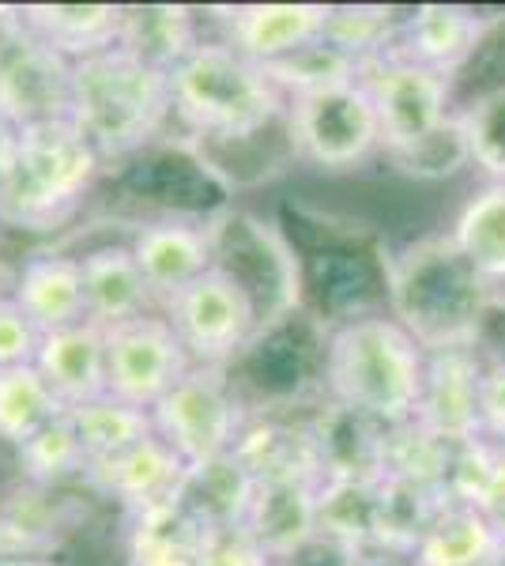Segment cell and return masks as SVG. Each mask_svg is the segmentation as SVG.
Returning <instances> with one entry per match:
<instances>
[{
	"mask_svg": "<svg viewBox=\"0 0 505 566\" xmlns=\"http://www.w3.org/2000/svg\"><path fill=\"white\" fill-rule=\"evenodd\" d=\"M494 27L491 15H480L461 4H419L408 8L397 39L385 50V57H400L411 65L434 69L449 80H461L464 69L475 61L486 31Z\"/></svg>",
	"mask_w": 505,
	"mask_h": 566,
	"instance_id": "14",
	"label": "cell"
},
{
	"mask_svg": "<svg viewBox=\"0 0 505 566\" xmlns=\"http://www.w3.org/2000/svg\"><path fill=\"white\" fill-rule=\"evenodd\" d=\"M480 427L483 438L505 446V363H486L480 381Z\"/></svg>",
	"mask_w": 505,
	"mask_h": 566,
	"instance_id": "42",
	"label": "cell"
},
{
	"mask_svg": "<svg viewBox=\"0 0 505 566\" xmlns=\"http://www.w3.org/2000/svg\"><path fill=\"white\" fill-rule=\"evenodd\" d=\"M449 239L494 287H505V181H486L464 200Z\"/></svg>",
	"mask_w": 505,
	"mask_h": 566,
	"instance_id": "30",
	"label": "cell"
},
{
	"mask_svg": "<svg viewBox=\"0 0 505 566\" xmlns=\"http://www.w3.org/2000/svg\"><path fill=\"white\" fill-rule=\"evenodd\" d=\"M69 114L72 61L27 31L15 8H0V117L23 133Z\"/></svg>",
	"mask_w": 505,
	"mask_h": 566,
	"instance_id": "9",
	"label": "cell"
},
{
	"mask_svg": "<svg viewBox=\"0 0 505 566\" xmlns=\"http://www.w3.org/2000/svg\"><path fill=\"white\" fill-rule=\"evenodd\" d=\"M69 416H72V427H76V434H80V446H84L87 464L117 458V453H125L128 446H136L148 434H155L151 412L125 405V400L109 397V392L98 400H91V405L72 408Z\"/></svg>",
	"mask_w": 505,
	"mask_h": 566,
	"instance_id": "33",
	"label": "cell"
},
{
	"mask_svg": "<svg viewBox=\"0 0 505 566\" xmlns=\"http://www.w3.org/2000/svg\"><path fill=\"white\" fill-rule=\"evenodd\" d=\"M234 453L253 472V480H272V476L320 480V458H317L314 431H309V412L298 416L295 408L253 412L242 438H238Z\"/></svg>",
	"mask_w": 505,
	"mask_h": 566,
	"instance_id": "23",
	"label": "cell"
},
{
	"mask_svg": "<svg viewBox=\"0 0 505 566\" xmlns=\"http://www.w3.org/2000/svg\"><path fill=\"white\" fill-rule=\"evenodd\" d=\"M381 163L392 175H400L408 181H449L461 175V170H467L472 159H467L464 125H461V117H456V109L430 136H422L411 148L381 155Z\"/></svg>",
	"mask_w": 505,
	"mask_h": 566,
	"instance_id": "37",
	"label": "cell"
},
{
	"mask_svg": "<svg viewBox=\"0 0 505 566\" xmlns=\"http://www.w3.org/2000/svg\"><path fill=\"white\" fill-rule=\"evenodd\" d=\"M128 250H133L136 264H140L159 310L211 269L208 223L197 216L144 219L133 231V239H128Z\"/></svg>",
	"mask_w": 505,
	"mask_h": 566,
	"instance_id": "15",
	"label": "cell"
},
{
	"mask_svg": "<svg viewBox=\"0 0 505 566\" xmlns=\"http://www.w3.org/2000/svg\"><path fill=\"white\" fill-rule=\"evenodd\" d=\"M486 566H505V541L494 547V555H491V563H486Z\"/></svg>",
	"mask_w": 505,
	"mask_h": 566,
	"instance_id": "46",
	"label": "cell"
},
{
	"mask_svg": "<svg viewBox=\"0 0 505 566\" xmlns=\"http://www.w3.org/2000/svg\"><path fill=\"white\" fill-rule=\"evenodd\" d=\"M283 140L291 159L320 175H351L381 159V125L362 80L317 95L287 98Z\"/></svg>",
	"mask_w": 505,
	"mask_h": 566,
	"instance_id": "7",
	"label": "cell"
},
{
	"mask_svg": "<svg viewBox=\"0 0 505 566\" xmlns=\"http://www.w3.org/2000/svg\"><path fill=\"white\" fill-rule=\"evenodd\" d=\"M449 506V495L438 483H419L403 476H381L378 506H374V547L389 559L411 563L422 536Z\"/></svg>",
	"mask_w": 505,
	"mask_h": 566,
	"instance_id": "25",
	"label": "cell"
},
{
	"mask_svg": "<svg viewBox=\"0 0 505 566\" xmlns=\"http://www.w3.org/2000/svg\"><path fill=\"white\" fill-rule=\"evenodd\" d=\"M264 76L272 80L283 98H302L317 95V91L355 84L362 76V65L355 57H347L344 50H336L333 42L317 39L306 50L291 53V57L275 61V65H264Z\"/></svg>",
	"mask_w": 505,
	"mask_h": 566,
	"instance_id": "36",
	"label": "cell"
},
{
	"mask_svg": "<svg viewBox=\"0 0 505 566\" xmlns=\"http://www.w3.org/2000/svg\"><path fill=\"white\" fill-rule=\"evenodd\" d=\"M76 258L80 272H84V303L91 325H98L106 333V328L136 322V317L159 314V303H155L128 242H106L76 253Z\"/></svg>",
	"mask_w": 505,
	"mask_h": 566,
	"instance_id": "19",
	"label": "cell"
},
{
	"mask_svg": "<svg viewBox=\"0 0 505 566\" xmlns=\"http://www.w3.org/2000/svg\"><path fill=\"white\" fill-rule=\"evenodd\" d=\"M42 348V328L23 314L8 291H0V370L31 367Z\"/></svg>",
	"mask_w": 505,
	"mask_h": 566,
	"instance_id": "41",
	"label": "cell"
},
{
	"mask_svg": "<svg viewBox=\"0 0 505 566\" xmlns=\"http://www.w3.org/2000/svg\"><path fill=\"white\" fill-rule=\"evenodd\" d=\"M15 12L27 31L39 34L72 65L122 42L125 4H20Z\"/></svg>",
	"mask_w": 505,
	"mask_h": 566,
	"instance_id": "27",
	"label": "cell"
},
{
	"mask_svg": "<svg viewBox=\"0 0 505 566\" xmlns=\"http://www.w3.org/2000/svg\"><path fill=\"white\" fill-rule=\"evenodd\" d=\"M106 163L72 122L20 133V151L0 178V231L53 234L84 208Z\"/></svg>",
	"mask_w": 505,
	"mask_h": 566,
	"instance_id": "5",
	"label": "cell"
},
{
	"mask_svg": "<svg viewBox=\"0 0 505 566\" xmlns=\"http://www.w3.org/2000/svg\"><path fill=\"white\" fill-rule=\"evenodd\" d=\"M502 541L475 506L449 502L408 566H486Z\"/></svg>",
	"mask_w": 505,
	"mask_h": 566,
	"instance_id": "31",
	"label": "cell"
},
{
	"mask_svg": "<svg viewBox=\"0 0 505 566\" xmlns=\"http://www.w3.org/2000/svg\"><path fill=\"white\" fill-rule=\"evenodd\" d=\"M76 528L61 488L23 483L0 499V555L12 559H45Z\"/></svg>",
	"mask_w": 505,
	"mask_h": 566,
	"instance_id": "26",
	"label": "cell"
},
{
	"mask_svg": "<svg viewBox=\"0 0 505 566\" xmlns=\"http://www.w3.org/2000/svg\"><path fill=\"white\" fill-rule=\"evenodd\" d=\"M385 314L427 355L475 348L494 287L445 234H422L381 250Z\"/></svg>",
	"mask_w": 505,
	"mask_h": 566,
	"instance_id": "1",
	"label": "cell"
},
{
	"mask_svg": "<svg viewBox=\"0 0 505 566\" xmlns=\"http://www.w3.org/2000/svg\"><path fill=\"white\" fill-rule=\"evenodd\" d=\"M15 469H20V480L34 483V488L57 491L64 483H80V476L87 472V458L76 427H72V416L61 412L45 431L20 446L15 450Z\"/></svg>",
	"mask_w": 505,
	"mask_h": 566,
	"instance_id": "34",
	"label": "cell"
},
{
	"mask_svg": "<svg viewBox=\"0 0 505 566\" xmlns=\"http://www.w3.org/2000/svg\"><path fill=\"white\" fill-rule=\"evenodd\" d=\"M309 431L317 442L320 480H381L389 427L378 419L320 397L309 408Z\"/></svg>",
	"mask_w": 505,
	"mask_h": 566,
	"instance_id": "18",
	"label": "cell"
},
{
	"mask_svg": "<svg viewBox=\"0 0 505 566\" xmlns=\"http://www.w3.org/2000/svg\"><path fill=\"white\" fill-rule=\"evenodd\" d=\"M328 12L333 4H238L204 8V20L215 27V39L264 69L325 39Z\"/></svg>",
	"mask_w": 505,
	"mask_h": 566,
	"instance_id": "13",
	"label": "cell"
},
{
	"mask_svg": "<svg viewBox=\"0 0 505 566\" xmlns=\"http://www.w3.org/2000/svg\"><path fill=\"white\" fill-rule=\"evenodd\" d=\"M64 412L45 378L31 367L0 370V442L8 450H20L34 434L45 431Z\"/></svg>",
	"mask_w": 505,
	"mask_h": 566,
	"instance_id": "32",
	"label": "cell"
},
{
	"mask_svg": "<svg viewBox=\"0 0 505 566\" xmlns=\"http://www.w3.org/2000/svg\"><path fill=\"white\" fill-rule=\"evenodd\" d=\"M208 39L204 8L189 4H125L122 50L140 57L144 65L170 72Z\"/></svg>",
	"mask_w": 505,
	"mask_h": 566,
	"instance_id": "24",
	"label": "cell"
},
{
	"mask_svg": "<svg viewBox=\"0 0 505 566\" xmlns=\"http://www.w3.org/2000/svg\"><path fill=\"white\" fill-rule=\"evenodd\" d=\"M0 566H45V559H12V555H0Z\"/></svg>",
	"mask_w": 505,
	"mask_h": 566,
	"instance_id": "45",
	"label": "cell"
},
{
	"mask_svg": "<svg viewBox=\"0 0 505 566\" xmlns=\"http://www.w3.org/2000/svg\"><path fill=\"white\" fill-rule=\"evenodd\" d=\"M317 483L320 480L306 476L256 480L242 525L250 528L253 541L269 552L275 566L317 536Z\"/></svg>",
	"mask_w": 505,
	"mask_h": 566,
	"instance_id": "20",
	"label": "cell"
},
{
	"mask_svg": "<svg viewBox=\"0 0 505 566\" xmlns=\"http://www.w3.org/2000/svg\"><path fill=\"white\" fill-rule=\"evenodd\" d=\"M178 333L181 348L189 352L192 367L234 370L238 359L250 352L261 336L250 298L234 287L219 269H208L197 283H189L181 295H173L159 310Z\"/></svg>",
	"mask_w": 505,
	"mask_h": 566,
	"instance_id": "10",
	"label": "cell"
},
{
	"mask_svg": "<svg viewBox=\"0 0 505 566\" xmlns=\"http://www.w3.org/2000/svg\"><path fill=\"white\" fill-rule=\"evenodd\" d=\"M362 555L366 552H358V547H351V544L317 533L314 541H306L295 555H291V559H283L280 566H362Z\"/></svg>",
	"mask_w": 505,
	"mask_h": 566,
	"instance_id": "43",
	"label": "cell"
},
{
	"mask_svg": "<svg viewBox=\"0 0 505 566\" xmlns=\"http://www.w3.org/2000/svg\"><path fill=\"white\" fill-rule=\"evenodd\" d=\"M189 352L162 314L106 328V392L151 412L189 374Z\"/></svg>",
	"mask_w": 505,
	"mask_h": 566,
	"instance_id": "12",
	"label": "cell"
},
{
	"mask_svg": "<svg viewBox=\"0 0 505 566\" xmlns=\"http://www.w3.org/2000/svg\"><path fill=\"white\" fill-rule=\"evenodd\" d=\"M483 367L486 363L480 359L475 348L427 355V378H422L415 423L427 427L430 434H438L449 446L483 438L480 427Z\"/></svg>",
	"mask_w": 505,
	"mask_h": 566,
	"instance_id": "17",
	"label": "cell"
},
{
	"mask_svg": "<svg viewBox=\"0 0 505 566\" xmlns=\"http://www.w3.org/2000/svg\"><path fill=\"white\" fill-rule=\"evenodd\" d=\"M211 269L250 298L256 325L269 333L306 314V261L280 223L250 208H219L208 219Z\"/></svg>",
	"mask_w": 505,
	"mask_h": 566,
	"instance_id": "6",
	"label": "cell"
},
{
	"mask_svg": "<svg viewBox=\"0 0 505 566\" xmlns=\"http://www.w3.org/2000/svg\"><path fill=\"white\" fill-rule=\"evenodd\" d=\"M253 472L238 461V453H223V458H211L200 464H189L186 476L178 483V502L181 510L197 522L200 528L215 525H234L245 517L253 499Z\"/></svg>",
	"mask_w": 505,
	"mask_h": 566,
	"instance_id": "28",
	"label": "cell"
},
{
	"mask_svg": "<svg viewBox=\"0 0 505 566\" xmlns=\"http://www.w3.org/2000/svg\"><path fill=\"white\" fill-rule=\"evenodd\" d=\"M427 352L385 310H362L325 328L320 397L400 427L415 419Z\"/></svg>",
	"mask_w": 505,
	"mask_h": 566,
	"instance_id": "2",
	"label": "cell"
},
{
	"mask_svg": "<svg viewBox=\"0 0 505 566\" xmlns=\"http://www.w3.org/2000/svg\"><path fill=\"white\" fill-rule=\"evenodd\" d=\"M170 103L173 125L200 148L253 144L275 125H283V114H287V98L275 91L264 69L215 34H208L170 72Z\"/></svg>",
	"mask_w": 505,
	"mask_h": 566,
	"instance_id": "3",
	"label": "cell"
},
{
	"mask_svg": "<svg viewBox=\"0 0 505 566\" xmlns=\"http://www.w3.org/2000/svg\"><path fill=\"white\" fill-rule=\"evenodd\" d=\"M464 125L467 159L486 181H505V84L475 91L464 106H456Z\"/></svg>",
	"mask_w": 505,
	"mask_h": 566,
	"instance_id": "39",
	"label": "cell"
},
{
	"mask_svg": "<svg viewBox=\"0 0 505 566\" xmlns=\"http://www.w3.org/2000/svg\"><path fill=\"white\" fill-rule=\"evenodd\" d=\"M125 563L122 566H197L200 528L178 502H159L151 510L125 517Z\"/></svg>",
	"mask_w": 505,
	"mask_h": 566,
	"instance_id": "29",
	"label": "cell"
},
{
	"mask_svg": "<svg viewBox=\"0 0 505 566\" xmlns=\"http://www.w3.org/2000/svg\"><path fill=\"white\" fill-rule=\"evenodd\" d=\"M381 480H320L317 483V533L370 552L374 506Z\"/></svg>",
	"mask_w": 505,
	"mask_h": 566,
	"instance_id": "35",
	"label": "cell"
},
{
	"mask_svg": "<svg viewBox=\"0 0 505 566\" xmlns=\"http://www.w3.org/2000/svg\"><path fill=\"white\" fill-rule=\"evenodd\" d=\"M69 122L91 140L103 163H133L173 125L170 76L122 45L72 65Z\"/></svg>",
	"mask_w": 505,
	"mask_h": 566,
	"instance_id": "4",
	"label": "cell"
},
{
	"mask_svg": "<svg viewBox=\"0 0 505 566\" xmlns=\"http://www.w3.org/2000/svg\"><path fill=\"white\" fill-rule=\"evenodd\" d=\"M34 370L45 378L64 412L106 397V333L91 322L45 333Z\"/></svg>",
	"mask_w": 505,
	"mask_h": 566,
	"instance_id": "22",
	"label": "cell"
},
{
	"mask_svg": "<svg viewBox=\"0 0 505 566\" xmlns=\"http://www.w3.org/2000/svg\"><path fill=\"white\" fill-rule=\"evenodd\" d=\"M475 510H480L483 522L494 528V536L505 541V446H502L498 469H494V476H491V483H486L483 499L475 502Z\"/></svg>",
	"mask_w": 505,
	"mask_h": 566,
	"instance_id": "44",
	"label": "cell"
},
{
	"mask_svg": "<svg viewBox=\"0 0 505 566\" xmlns=\"http://www.w3.org/2000/svg\"><path fill=\"white\" fill-rule=\"evenodd\" d=\"M408 8H381V4H333L325 23V42L355 57L358 65L385 57V50L397 39Z\"/></svg>",
	"mask_w": 505,
	"mask_h": 566,
	"instance_id": "38",
	"label": "cell"
},
{
	"mask_svg": "<svg viewBox=\"0 0 505 566\" xmlns=\"http://www.w3.org/2000/svg\"><path fill=\"white\" fill-rule=\"evenodd\" d=\"M362 87L370 91L381 125V155L400 151L430 136L453 114L456 80L400 57H378L362 65Z\"/></svg>",
	"mask_w": 505,
	"mask_h": 566,
	"instance_id": "11",
	"label": "cell"
},
{
	"mask_svg": "<svg viewBox=\"0 0 505 566\" xmlns=\"http://www.w3.org/2000/svg\"><path fill=\"white\" fill-rule=\"evenodd\" d=\"M250 416L231 370L189 367L186 378L151 408V427L181 461L200 464L231 453Z\"/></svg>",
	"mask_w": 505,
	"mask_h": 566,
	"instance_id": "8",
	"label": "cell"
},
{
	"mask_svg": "<svg viewBox=\"0 0 505 566\" xmlns=\"http://www.w3.org/2000/svg\"><path fill=\"white\" fill-rule=\"evenodd\" d=\"M186 469L189 464L159 434H148L144 442L117 453V458L87 464V472L80 476V488L87 495L122 506L128 517L159 506V502H170L178 495V483L186 476Z\"/></svg>",
	"mask_w": 505,
	"mask_h": 566,
	"instance_id": "16",
	"label": "cell"
},
{
	"mask_svg": "<svg viewBox=\"0 0 505 566\" xmlns=\"http://www.w3.org/2000/svg\"><path fill=\"white\" fill-rule=\"evenodd\" d=\"M197 566H275L242 522L204 528L197 547Z\"/></svg>",
	"mask_w": 505,
	"mask_h": 566,
	"instance_id": "40",
	"label": "cell"
},
{
	"mask_svg": "<svg viewBox=\"0 0 505 566\" xmlns=\"http://www.w3.org/2000/svg\"><path fill=\"white\" fill-rule=\"evenodd\" d=\"M8 295H12L23 314L42 328V336L87 322L84 272H80L76 253H61V250L31 253V258L20 261V269H15Z\"/></svg>",
	"mask_w": 505,
	"mask_h": 566,
	"instance_id": "21",
	"label": "cell"
}]
</instances>
